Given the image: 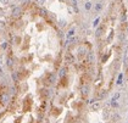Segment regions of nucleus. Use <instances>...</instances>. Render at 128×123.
Wrapping results in <instances>:
<instances>
[{"label":"nucleus","mask_w":128,"mask_h":123,"mask_svg":"<svg viewBox=\"0 0 128 123\" xmlns=\"http://www.w3.org/2000/svg\"><path fill=\"white\" fill-rule=\"evenodd\" d=\"M8 65L17 84L48 86L64 62L58 26L36 4L23 5L8 24Z\"/></svg>","instance_id":"obj_1"},{"label":"nucleus","mask_w":128,"mask_h":123,"mask_svg":"<svg viewBox=\"0 0 128 123\" xmlns=\"http://www.w3.org/2000/svg\"><path fill=\"white\" fill-rule=\"evenodd\" d=\"M9 101V86L0 77V108H2Z\"/></svg>","instance_id":"obj_2"}]
</instances>
